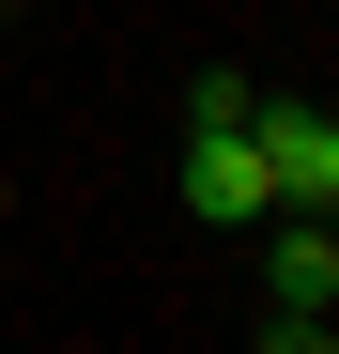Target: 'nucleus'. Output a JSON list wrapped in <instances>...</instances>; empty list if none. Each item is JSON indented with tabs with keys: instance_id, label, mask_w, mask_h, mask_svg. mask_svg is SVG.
<instances>
[{
	"instance_id": "f257e3e1",
	"label": "nucleus",
	"mask_w": 339,
	"mask_h": 354,
	"mask_svg": "<svg viewBox=\"0 0 339 354\" xmlns=\"http://www.w3.org/2000/svg\"><path fill=\"white\" fill-rule=\"evenodd\" d=\"M247 154H262V201H293V216L339 201V124L324 108H247Z\"/></svg>"
},
{
	"instance_id": "f03ea898",
	"label": "nucleus",
	"mask_w": 339,
	"mask_h": 354,
	"mask_svg": "<svg viewBox=\"0 0 339 354\" xmlns=\"http://www.w3.org/2000/svg\"><path fill=\"white\" fill-rule=\"evenodd\" d=\"M185 216H201V231H247V216H262V154H247V124H185Z\"/></svg>"
},
{
	"instance_id": "7ed1b4c3",
	"label": "nucleus",
	"mask_w": 339,
	"mask_h": 354,
	"mask_svg": "<svg viewBox=\"0 0 339 354\" xmlns=\"http://www.w3.org/2000/svg\"><path fill=\"white\" fill-rule=\"evenodd\" d=\"M262 292H277V308H339V231H324V216H293V231L262 247Z\"/></svg>"
},
{
	"instance_id": "20e7f679",
	"label": "nucleus",
	"mask_w": 339,
	"mask_h": 354,
	"mask_svg": "<svg viewBox=\"0 0 339 354\" xmlns=\"http://www.w3.org/2000/svg\"><path fill=\"white\" fill-rule=\"evenodd\" d=\"M262 354H339V339H324V308H277V324H262Z\"/></svg>"
}]
</instances>
